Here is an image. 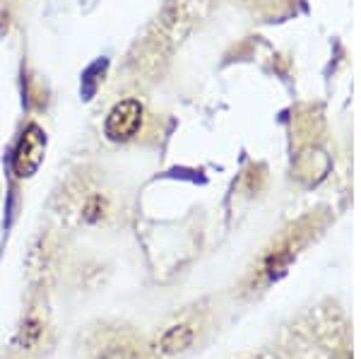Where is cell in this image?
<instances>
[{"mask_svg":"<svg viewBox=\"0 0 361 359\" xmlns=\"http://www.w3.org/2000/svg\"><path fill=\"white\" fill-rule=\"evenodd\" d=\"M44 150H46V135L37 123H32L29 128L22 133V140L17 145V152L13 159L15 174L20 178H27L32 174H37V169L44 162Z\"/></svg>","mask_w":361,"mask_h":359,"instance_id":"6da1fadb","label":"cell"},{"mask_svg":"<svg viewBox=\"0 0 361 359\" xmlns=\"http://www.w3.org/2000/svg\"><path fill=\"white\" fill-rule=\"evenodd\" d=\"M142 123V107L135 99L116 104L106 118V135L116 142H126L140 130Z\"/></svg>","mask_w":361,"mask_h":359,"instance_id":"7a4b0ae2","label":"cell"},{"mask_svg":"<svg viewBox=\"0 0 361 359\" xmlns=\"http://www.w3.org/2000/svg\"><path fill=\"white\" fill-rule=\"evenodd\" d=\"M190 343H193V331L190 326H173L169 328L161 338V350L169 352V355H176V352L188 350Z\"/></svg>","mask_w":361,"mask_h":359,"instance_id":"3957f363","label":"cell"},{"mask_svg":"<svg viewBox=\"0 0 361 359\" xmlns=\"http://www.w3.org/2000/svg\"><path fill=\"white\" fill-rule=\"evenodd\" d=\"M104 71H106V61H104V58L97 63H92V66L85 71V75H82V97L85 99H92V95H94V90H97V83L104 75Z\"/></svg>","mask_w":361,"mask_h":359,"instance_id":"277c9868","label":"cell"},{"mask_svg":"<svg viewBox=\"0 0 361 359\" xmlns=\"http://www.w3.org/2000/svg\"><path fill=\"white\" fill-rule=\"evenodd\" d=\"M39 335H42V323L39 321H27L25 326H22V331H20V345L22 347H32V345H37V340H39Z\"/></svg>","mask_w":361,"mask_h":359,"instance_id":"5b68a950","label":"cell"},{"mask_svg":"<svg viewBox=\"0 0 361 359\" xmlns=\"http://www.w3.org/2000/svg\"><path fill=\"white\" fill-rule=\"evenodd\" d=\"M99 359H135L130 350H123V347H111L109 352H104Z\"/></svg>","mask_w":361,"mask_h":359,"instance_id":"8992f818","label":"cell"}]
</instances>
